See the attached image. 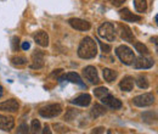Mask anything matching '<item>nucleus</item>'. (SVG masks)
Segmentation results:
<instances>
[{
    "mask_svg": "<svg viewBox=\"0 0 158 134\" xmlns=\"http://www.w3.org/2000/svg\"><path fill=\"white\" fill-rule=\"evenodd\" d=\"M98 55V45L96 41L90 37H85L81 39L78 46V56L80 58L90 60Z\"/></svg>",
    "mask_w": 158,
    "mask_h": 134,
    "instance_id": "1",
    "label": "nucleus"
},
{
    "mask_svg": "<svg viewBox=\"0 0 158 134\" xmlns=\"http://www.w3.org/2000/svg\"><path fill=\"white\" fill-rule=\"evenodd\" d=\"M116 55L119 58V60L124 63V65H133V62L135 61V54H134V51L129 48V46H127V45H119L118 48L116 49Z\"/></svg>",
    "mask_w": 158,
    "mask_h": 134,
    "instance_id": "2",
    "label": "nucleus"
},
{
    "mask_svg": "<svg viewBox=\"0 0 158 134\" xmlns=\"http://www.w3.org/2000/svg\"><path fill=\"white\" fill-rule=\"evenodd\" d=\"M98 33L102 39H105L106 41H114L116 39V31H114V26L111 22H105L102 23L98 29Z\"/></svg>",
    "mask_w": 158,
    "mask_h": 134,
    "instance_id": "3",
    "label": "nucleus"
},
{
    "mask_svg": "<svg viewBox=\"0 0 158 134\" xmlns=\"http://www.w3.org/2000/svg\"><path fill=\"white\" fill-rule=\"evenodd\" d=\"M62 112V106L60 104H49L39 109V115L44 118H54Z\"/></svg>",
    "mask_w": 158,
    "mask_h": 134,
    "instance_id": "4",
    "label": "nucleus"
},
{
    "mask_svg": "<svg viewBox=\"0 0 158 134\" xmlns=\"http://www.w3.org/2000/svg\"><path fill=\"white\" fill-rule=\"evenodd\" d=\"M156 101V97L152 93H143L141 95L135 96L133 99V104L138 107H147V106H151L153 105Z\"/></svg>",
    "mask_w": 158,
    "mask_h": 134,
    "instance_id": "5",
    "label": "nucleus"
},
{
    "mask_svg": "<svg viewBox=\"0 0 158 134\" xmlns=\"http://www.w3.org/2000/svg\"><path fill=\"white\" fill-rule=\"evenodd\" d=\"M118 29H119V36H120V38L123 39L124 41H128V43H131V44H134V43L136 41V39L134 37V33H133L131 28H130L128 24L119 23Z\"/></svg>",
    "mask_w": 158,
    "mask_h": 134,
    "instance_id": "6",
    "label": "nucleus"
},
{
    "mask_svg": "<svg viewBox=\"0 0 158 134\" xmlns=\"http://www.w3.org/2000/svg\"><path fill=\"white\" fill-rule=\"evenodd\" d=\"M133 65H134V68H136V70H147L155 65V61H153V58L141 55L139 58H135Z\"/></svg>",
    "mask_w": 158,
    "mask_h": 134,
    "instance_id": "7",
    "label": "nucleus"
},
{
    "mask_svg": "<svg viewBox=\"0 0 158 134\" xmlns=\"http://www.w3.org/2000/svg\"><path fill=\"white\" fill-rule=\"evenodd\" d=\"M100 99H101V101H102V104L105 106H107V107H110L112 110H119L122 107V101L118 100L117 97L112 96L110 93L106 94L105 96H102V97H100Z\"/></svg>",
    "mask_w": 158,
    "mask_h": 134,
    "instance_id": "8",
    "label": "nucleus"
},
{
    "mask_svg": "<svg viewBox=\"0 0 158 134\" xmlns=\"http://www.w3.org/2000/svg\"><path fill=\"white\" fill-rule=\"evenodd\" d=\"M68 23L71 24L72 28H74L76 31H80V32H85V31H89L91 28L90 22L81 19H68Z\"/></svg>",
    "mask_w": 158,
    "mask_h": 134,
    "instance_id": "9",
    "label": "nucleus"
},
{
    "mask_svg": "<svg viewBox=\"0 0 158 134\" xmlns=\"http://www.w3.org/2000/svg\"><path fill=\"white\" fill-rule=\"evenodd\" d=\"M20 109V104L16 99H9L4 102H0V110L5 112H17Z\"/></svg>",
    "mask_w": 158,
    "mask_h": 134,
    "instance_id": "10",
    "label": "nucleus"
},
{
    "mask_svg": "<svg viewBox=\"0 0 158 134\" xmlns=\"http://www.w3.org/2000/svg\"><path fill=\"white\" fill-rule=\"evenodd\" d=\"M83 75L84 77L93 84H99L100 79H99V75H98V71L94 66H86L84 70H83Z\"/></svg>",
    "mask_w": 158,
    "mask_h": 134,
    "instance_id": "11",
    "label": "nucleus"
},
{
    "mask_svg": "<svg viewBox=\"0 0 158 134\" xmlns=\"http://www.w3.org/2000/svg\"><path fill=\"white\" fill-rule=\"evenodd\" d=\"M15 127V119L11 116H4L0 114V129L4 132H10Z\"/></svg>",
    "mask_w": 158,
    "mask_h": 134,
    "instance_id": "12",
    "label": "nucleus"
},
{
    "mask_svg": "<svg viewBox=\"0 0 158 134\" xmlns=\"http://www.w3.org/2000/svg\"><path fill=\"white\" fill-rule=\"evenodd\" d=\"M44 63H45L44 53L40 51V50L34 51L33 55H32V65H31V67H32L33 70H39L41 67H44Z\"/></svg>",
    "mask_w": 158,
    "mask_h": 134,
    "instance_id": "13",
    "label": "nucleus"
},
{
    "mask_svg": "<svg viewBox=\"0 0 158 134\" xmlns=\"http://www.w3.org/2000/svg\"><path fill=\"white\" fill-rule=\"evenodd\" d=\"M119 16L124 22H140L141 21V16L135 15L129 9H120L119 10Z\"/></svg>",
    "mask_w": 158,
    "mask_h": 134,
    "instance_id": "14",
    "label": "nucleus"
},
{
    "mask_svg": "<svg viewBox=\"0 0 158 134\" xmlns=\"http://www.w3.org/2000/svg\"><path fill=\"white\" fill-rule=\"evenodd\" d=\"M34 41H35L39 46H41V48H46V46L49 45V36H48V33L44 32V31L37 32V33L34 34Z\"/></svg>",
    "mask_w": 158,
    "mask_h": 134,
    "instance_id": "15",
    "label": "nucleus"
},
{
    "mask_svg": "<svg viewBox=\"0 0 158 134\" xmlns=\"http://www.w3.org/2000/svg\"><path fill=\"white\" fill-rule=\"evenodd\" d=\"M71 102L74 104V105H77V106L86 107V106H89L90 102H91V96L89 95V94H80V95L77 96L76 99H73Z\"/></svg>",
    "mask_w": 158,
    "mask_h": 134,
    "instance_id": "16",
    "label": "nucleus"
},
{
    "mask_svg": "<svg viewBox=\"0 0 158 134\" xmlns=\"http://www.w3.org/2000/svg\"><path fill=\"white\" fill-rule=\"evenodd\" d=\"M119 88L123 92H131L134 88V78L130 76L124 77L119 83Z\"/></svg>",
    "mask_w": 158,
    "mask_h": 134,
    "instance_id": "17",
    "label": "nucleus"
},
{
    "mask_svg": "<svg viewBox=\"0 0 158 134\" xmlns=\"http://www.w3.org/2000/svg\"><path fill=\"white\" fill-rule=\"evenodd\" d=\"M62 79H67V80H69V82H72V83L78 84V85H80V87H85V84L83 83V80H81L80 76H79L78 73H76V72H69V73L64 75L63 77L60 78V80H62Z\"/></svg>",
    "mask_w": 158,
    "mask_h": 134,
    "instance_id": "18",
    "label": "nucleus"
},
{
    "mask_svg": "<svg viewBox=\"0 0 158 134\" xmlns=\"http://www.w3.org/2000/svg\"><path fill=\"white\" fill-rule=\"evenodd\" d=\"M103 114H106V107L102 106V105H100V104H95L93 106L91 111H90V115H91L93 118H98V117L102 116Z\"/></svg>",
    "mask_w": 158,
    "mask_h": 134,
    "instance_id": "19",
    "label": "nucleus"
},
{
    "mask_svg": "<svg viewBox=\"0 0 158 134\" xmlns=\"http://www.w3.org/2000/svg\"><path fill=\"white\" fill-rule=\"evenodd\" d=\"M102 73H103V78H105V80H106V82H108V83L113 82V80L117 78V76H118V73H117L114 70H111V68H103Z\"/></svg>",
    "mask_w": 158,
    "mask_h": 134,
    "instance_id": "20",
    "label": "nucleus"
},
{
    "mask_svg": "<svg viewBox=\"0 0 158 134\" xmlns=\"http://www.w3.org/2000/svg\"><path fill=\"white\" fill-rule=\"evenodd\" d=\"M134 5H135L136 11L140 14H143L147 10V1L146 0H134Z\"/></svg>",
    "mask_w": 158,
    "mask_h": 134,
    "instance_id": "21",
    "label": "nucleus"
},
{
    "mask_svg": "<svg viewBox=\"0 0 158 134\" xmlns=\"http://www.w3.org/2000/svg\"><path fill=\"white\" fill-rule=\"evenodd\" d=\"M134 45H135V49H136V51H138L140 55H143V56H147L148 55V49H147V46L143 43L135 41Z\"/></svg>",
    "mask_w": 158,
    "mask_h": 134,
    "instance_id": "22",
    "label": "nucleus"
},
{
    "mask_svg": "<svg viewBox=\"0 0 158 134\" xmlns=\"http://www.w3.org/2000/svg\"><path fill=\"white\" fill-rule=\"evenodd\" d=\"M135 82H136V84H138L139 88H141V89H147L148 85H150L147 78H146L145 76H139Z\"/></svg>",
    "mask_w": 158,
    "mask_h": 134,
    "instance_id": "23",
    "label": "nucleus"
},
{
    "mask_svg": "<svg viewBox=\"0 0 158 134\" xmlns=\"http://www.w3.org/2000/svg\"><path fill=\"white\" fill-rule=\"evenodd\" d=\"M31 132L32 133H39L41 132V124L38 119H33L31 123Z\"/></svg>",
    "mask_w": 158,
    "mask_h": 134,
    "instance_id": "24",
    "label": "nucleus"
},
{
    "mask_svg": "<svg viewBox=\"0 0 158 134\" xmlns=\"http://www.w3.org/2000/svg\"><path fill=\"white\" fill-rule=\"evenodd\" d=\"M110 92H108V89L107 88H105V87H99V88H96L95 90H94V94L96 97H102V96H105L106 94H108Z\"/></svg>",
    "mask_w": 158,
    "mask_h": 134,
    "instance_id": "25",
    "label": "nucleus"
},
{
    "mask_svg": "<svg viewBox=\"0 0 158 134\" xmlns=\"http://www.w3.org/2000/svg\"><path fill=\"white\" fill-rule=\"evenodd\" d=\"M11 62L16 66H22V65H26L27 63V58H23V56H14L11 58Z\"/></svg>",
    "mask_w": 158,
    "mask_h": 134,
    "instance_id": "26",
    "label": "nucleus"
},
{
    "mask_svg": "<svg viewBox=\"0 0 158 134\" xmlns=\"http://www.w3.org/2000/svg\"><path fill=\"white\" fill-rule=\"evenodd\" d=\"M76 116H77V111H76V110L68 109V110H67V114L64 116V121H73Z\"/></svg>",
    "mask_w": 158,
    "mask_h": 134,
    "instance_id": "27",
    "label": "nucleus"
},
{
    "mask_svg": "<svg viewBox=\"0 0 158 134\" xmlns=\"http://www.w3.org/2000/svg\"><path fill=\"white\" fill-rule=\"evenodd\" d=\"M54 128H55V131H56L57 133H67V132H68V128H67V127H63L62 124H59V123L55 124Z\"/></svg>",
    "mask_w": 158,
    "mask_h": 134,
    "instance_id": "28",
    "label": "nucleus"
},
{
    "mask_svg": "<svg viewBox=\"0 0 158 134\" xmlns=\"http://www.w3.org/2000/svg\"><path fill=\"white\" fill-rule=\"evenodd\" d=\"M11 44H12V50H14V51H17V49H19V44H20V39H19V37H14V38H12V41H11Z\"/></svg>",
    "mask_w": 158,
    "mask_h": 134,
    "instance_id": "29",
    "label": "nucleus"
},
{
    "mask_svg": "<svg viewBox=\"0 0 158 134\" xmlns=\"http://www.w3.org/2000/svg\"><path fill=\"white\" fill-rule=\"evenodd\" d=\"M99 43H100V46H101V49H102L103 53L108 54V53L111 51V46H110L108 44H105V43H102V41H99Z\"/></svg>",
    "mask_w": 158,
    "mask_h": 134,
    "instance_id": "30",
    "label": "nucleus"
},
{
    "mask_svg": "<svg viewBox=\"0 0 158 134\" xmlns=\"http://www.w3.org/2000/svg\"><path fill=\"white\" fill-rule=\"evenodd\" d=\"M17 133H28V126L27 124L20 126V128L17 129Z\"/></svg>",
    "mask_w": 158,
    "mask_h": 134,
    "instance_id": "31",
    "label": "nucleus"
},
{
    "mask_svg": "<svg viewBox=\"0 0 158 134\" xmlns=\"http://www.w3.org/2000/svg\"><path fill=\"white\" fill-rule=\"evenodd\" d=\"M125 0H111V2H112V5H114V6H120L123 2H124Z\"/></svg>",
    "mask_w": 158,
    "mask_h": 134,
    "instance_id": "32",
    "label": "nucleus"
},
{
    "mask_svg": "<svg viewBox=\"0 0 158 134\" xmlns=\"http://www.w3.org/2000/svg\"><path fill=\"white\" fill-rule=\"evenodd\" d=\"M29 48H31V44H29L28 41H24V43L22 44V49H23V50H28Z\"/></svg>",
    "mask_w": 158,
    "mask_h": 134,
    "instance_id": "33",
    "label": "nucleus"
},
{
    "mask_svg": "<svg viewBox=\"0 0 158 134\" xmlns=\"http://www.w3.org/2000/svg\"><path fill=\"white\" fill-rule=\"evenodd\" d=\"M105 132V128L103 127H99V128H95L93 131V133H103Z\"/></svg>",
    "mask_w": 158,
    "mask_h": 134,
    "instance_id": "34",
    "label": "nucleus"
},
{
    "mask_svg": "<svg viewBox=\"0 0 158 134\" xmlns=\"http://www.w3.org/2000/svg\"><path fill=\"white\" fill-rule=\"evenodd\" d=\"M43 133L51 134V131H50V128H49V126H48V124H45V127H44V129H43Z\"/></svg>",
    "mask_w": 158,
    "mask_h": 134,
    "instance_id": "35",
    "label": "nucleus"
},
{
    "mask_svg": "<svg viewBox=\"0 0 158 134\" xmlns=\"http://www.w3.org/2000/svg\"><path fill=\"white\" fill-rule=\"evenodd\" d=\"M2 96V87H0V97Z\"/></svg>",
    "mask_w": 158,
    "mask_h": 134,
    "instance_id": "36",
    "label": "nucleus"
}]
</instances>
